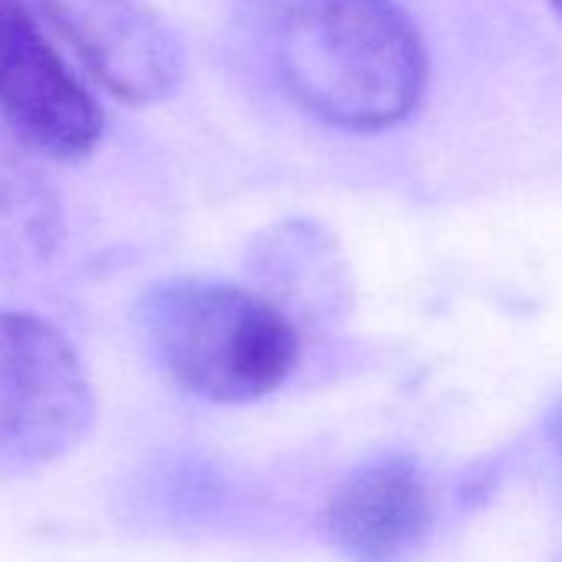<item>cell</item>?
Segmentation results:
<instances>
[{"label": "cell", "mask_w": 562, "mask_h": 562, "mask_svg": "<svg viewBox=\"0 0 562 562\" xmlns=\"http://www.w3.org/2000/svg\"><path fill=\"white\" fill-rule=\"evenodd\" d=\"M258 24L274 77L338 130H387L420 103L427 54L394 0H261Z\"/></svg>", "instance_id": "cell-1"}, {"label": "cell", "mask_w": 562, "mask_h": 562, "mask_svg": "<svg viewBox=\"0 0 562 562\" xmlns=\"http://www.w3.org/2000/svg\"><path fill=\"white\" fill-rule=\"evenodd\" d=\"M136 331L172 384L215 404H248L278 391L299 361V335L285 312L215 281H166L146 292Z\"/></svg>", "instance_id": "cell-2"}, {"label": "cell", "mask_w": 562, "mask_h": 562, "mask_svg": "<svg viewBox=\"0 0 562 562\" xmlns=\"http://www.w3.org/2000/svg\"><path fill=\"white\" fill-rule=\"evenodd\" d=\"M80 64L116 100H166L182 77V50L146 0H31Z\"/></svg>", "instance_id": "cell-5"}, {"label": "cell", "mask_w": 562, "mask_h": 562, "mask_svg": "<svg viewBox=\"0 0 562 562\" xmlns=\"http://www.w3.org/2000/svg\"><path fill=\"white\" fill-rule=\"evenodd\" d=\"M325 522L345 559L401 562L427 539L434 496L414 460L381 457L338 483Z\"/></svg>", "instance_id": "cell-6"}, {"label": "cell", "mask_w": 562, "mask_h": 562, "mask_svg": "<svg viewBox=\"0 0 562 562\" xmlns=\"http://www.w3.org/2000/svg\"><path fill=\"white\" fill-rule=\"evenodd\" d=\"M549 434H552V443H555V450L562 453V404L552 411V420H549Z\"/></svg>", "instance_id": "cell-8"}, {"label": "cell", "mask_w": 562, "mask_h": 562, "mask_svg": "<svg viewBox=\"0 0 562 562\" xmlns=\"http://www.w3.org/2000/svg\"><path fill=\"white\" fill-rule=\"evenodd\" d=\"M60 245V202L24 143L0 136V274L41 271Z\"/></svg>", "instance_id": "cell-7"}, {"label": "cell", "mask_w": 562, "mask_h": 562, "mask_svg": "<svg viewBox=\"0 0 562 562\" xmlns=\"http://www.w3.org/2000/svg\"><path fill=\"white\" fill-rule=\"evenodd\" d=\"M549 4H552V11L559 14V21H562V0H549Z\"/></svg>", "instance_id": "cell-9"}, {"label": "cell", "mask_w": 562, "mask_h": 562, "mask_svg": "<svg viewBox=\"0 0 562 562\" xmlns=\"http://www.w3.org/2000/svg\"><path fill=\"white\" fill-rule=\"evenodd\" d=\"M97 394L77 348L31 312L0 308V473L64 460L87 437Z\"/></svg>", "instance_id": "cell-3"}, {"label": "cell", "mask_w": 562, "mask_h": 562, "mask_svg": "<svg viewBox=\"0 0 562 562\" xmlns=\"http://www.w3.org/2000/svg\"><path fill=\"white\" fill-rule=\"evenodd\" d=\"M0 116L54 159H80L103 136V110L37 24L31 0H0Z\"/></svg>", "instance_id": "cell-4"}]
</instances>
